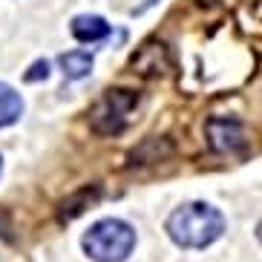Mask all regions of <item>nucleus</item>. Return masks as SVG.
Listing matches in <instances>:
<instances>
[{
	"label": "nucleus",
	"instance_id": "1",
	"mask_svg": "<svg viewBox=\"0 0 262 262\" xmlns=\"http://www.w3.org/2000/svg\"><path fill=\"white\" fill-rule=\"evenodd\" d=\"M225 233V216L208 202H187L167 219V236L179 248H208Z\"/></svg>",
	"mask_w": 262,
	"mask_h": 262
},
{
	"label": "nucleus",
	"instance_id": "2",
	"mask_svg": "<svg viewBox=\"0 0 262 262\" xmlns=\"http://www.w3.org/2000/svg\"><path fill=\"white\" fill-rule=\"evenodd\" d=\"M136 248V231L121 219H101L84 233V251L95 262H124Z\"/></svg>",
	"mask_w": 262,
	"mask_h": 262
},
{
	"label": "nucleus",
	"instance_id": "3",
	"mask_svg": "<svg viewBox=\"0 0 262 262\" xmlns=\"http://www.w3.org/2000/svg\"><path fill=\"white\" fill-rule=\"evenodd\" d=\"M141 95L136 90H107L90 110V127L98 136H118L133 124Z\"/></svg>",
	"mask_w": 262,
	"mask_h": 262
},
{
	"label": "nucleus",
	"instance_id": "4",
	"mask_svg": "<svg viewBox=\"0 0 262 262\" xmlns=\"http://www.w3.org/2000/svg\"><path fill=\"white\" fill-rule=\"evenodd\" d=\"M208 139L213 150H236L245 141V133H242V124L236 118H210Z\"/></svg>",
	"mask_w": 262,
	"mask_h": 262
},
{
	"label": "nucleus",
	"instance_id": "5",
	"mask_svg": "<svg viewBox=\"0 0 262 262\" xmlns=\"http://www.w3.org/2000/svg\"><path fill=\"white\" fill-rule=\"evenodd\" d=\"M110 35V24L98 15H78L72 20V38L78 43H98Z\"/></svg>",
	"mask_w": 262,
	"mask_h": 262
},
{
	"label": "nucleus",
	"instance_id": "6",
	"mask_svg": "<svg viewBox=\"0 0 262 262\" xmlns=\"http://www.w3.org/2000/svg\"><path fill=\"white\" fill-rule=\"evenodd\" d=\"M164 58H167V49L162 47V43H144V47L139 49V52L133 55V70L141 72V75H159V72H164Z\"/></svg>",
	"mask_w": 262,
	"mask_h": 262
},
{
	"label": "nucleus",
	"instance_id": "7",
	"mask_svg": "<svg viewBox=\"0 0 262 262\" xmlns=\"http://www.w3.org/2000/svg\"><path fill=\"white\" fill-rule=\"evenodd\" d=\"M63 70V78H70V81H78V78H86L93 72V52H84V49H72V52L61 55L58 58Z\"/></svg>",
	"mask_w": 262,
	"mask_h": 262
},
{
	"label": "nucleus",
	"instance_id": "8",
	"mask_svg": "<svg viewBox=\"0 0 262 262\" xmlns=\"http://www.w3.org/2000/svg\"><path fill=\"white\" fill-rule=\"evenodd\" d=\"M20 116H24V101H20V95L9 84H0V127L15 124Z\"/></svg>",
	"mask_w": 262,
	"mask_h": 262
},
{
	"label": "nucleus",
	"instance_id": "9",
	"mask_svg": "<svg viewBox=\"0 0 262 262\" xmlns=\"http://www.w3.org/2000/svg\"><path fill=\"white\" fill-rule=\"evenodd\" d=\"M49 75V63L47 61H38L35 67H32V72H26V81H40V78H47Z\"/></svg>",
	"mask_w": 262,
	"mask_h": 262
},
{
	"label": "nucleus",
	"instance_id": "10",
	"mask_svg": "<svg viewBox=\"0 0 262 262\" xmlns=\"http://www.w3.org/2000/svg\"><path fill=\"white\" fill-rule=\"evenodd\" d=\"M153 3H156V0H144V6H141V9H136V12H144V9H147V6H153Z\"/></svg>",
	"mask_w": 262,
	"mask_h": 262
},
{
	"label": "nucleus",
	"instance_id": "11",
	"mask_svg": "<svg viewBox=\"0 0 262 262\" xmlns=\"http://www.w3.org/2000/svg\"><path fill=\"white\" fill-rule=\"evenodd\" d=\"M0 167H3V164H0Z\"/></svg>",
	"mask_w": 262,
	"mask_h": 262
}]
</instances>
